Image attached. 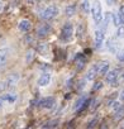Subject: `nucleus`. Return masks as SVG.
Instances as JSON below:
<instances>
[{
    "label": "nucleus",
    "instance_id": "obj_1",
    "mask_svg": "<svg viewBox=\"0 0 124 129\" xmlns=\"http://www.w3.org/2000/svg\"><path fill=\"white\" fill-rule=\"evenodd\" d=\"M91 17H92L95 27H98L103 20V8L99 0H94L91 4Z\"/></svg>",
    "mask_w": 124,
    "mask_h": 129
},
{
    "label": "nucleus",
    "instance_id": "obj_2",
    "mask_svg": "<svg viewBox=\"0 0 124 129\" xmlns=\"http://www.w3.org/2000/svg\"><path fill=\"white\" fill-rule=\"evenodd\" d=\"M59 14V9L57 5H49L47 8H44V10L41 13V18L43 20H51L53 18H56Z\"/></svg>",
    "mask_w": 124,
    "mask_h": 129
},
{
    "label": "nucleus",
    "instance_id": "obj_3",
    "mask_svg": "<svg viewBox=\"0 0 124 129\" xmlns=\"http://www.w3.org/2000/svg\"><path fill=\"white\" fill-rule=\"evenodd\" d=\"M75 34V28L71 23H66L61 29V39L65 41V42H69Z\"/></svg>",
    "mask_w": 124,
    "mask_h": 129
},
{
    "label": "nucleus",
    "instance_id": "obj_4",
    "mask_svg": "<svg viewBox=\"0 0 124 129\" xmlns=\"http://www.w3.org/2000/svg\"><path fill=\"white\" fill-rule=\"evenodd\" d=\"M105 33H106V29L101 25H98L96 29H95V36H94V39H95V47L96 48H100L105 41Z\"/></svg>",
    "mask_w": 124,
    "mask_h": 129
},
{
    "label": "nucleus",
    "instance_id": "obj_5",
    "mask_svg": "<svg viewBox=\"0 0 124 129\" xmlns=\"http://www.w3.org/2000/svg\"><path fill=\"white\" fill-rule=\"evenodd\" d=\"M19 75L18 74H12V75H9L8 77H7V80L4 81L5 82V90H12V89H14L17 85H18V82H19Z\"/></svg>",
    "mask_w": 124,
    "mask_h": 129
},
{
    "label": "nucleus",
    "instance_id": "obj_6",
    "mask_svg": "<svg viewBox=\"0 0 124 129\" xmlns=\"http://www.w3.org/2000/svg\"><path fill=\"white\" fill-rule=\"evenodd\" d=\"M100 63H101V62H98V63H95L94 66H91V67L89 69V71L86 72V77H85V80H87V81H92V80L99 75Z\"/></svg>",
    "mask_w": 124,
    "mask_h": 129
},
{
    "label": "nucleus",
    "instance_id": "obj_7",
    "mask_svg": "<svg viewBox=\"0 0 124 129\" xmlns=\"http://www.w3.org/2000/svg\"><path fill=\"white\" fill-rule=\"evenodd\" d=\"M51 30H52L51 24H42L37 29V37L38 38H44V37H47L51 33Z\"/></svg>",
    "mask_w": 124,
    "mask_h": 129
},
{
    "label": "nucleus",
    "instance_id": "obj_8",
    "mask_svg": "<svg viewBox=\"0 0 124 129\" xmlns=\"http://www.w3.org/2000/svg\"><path fill=\"white\" fill-rule=\"evenodd\" d=\"M106 49H108L109 52H111L113 54H116V53L119 52V49H120V44H119V42H116L115 39L110 38V39H108V42H106Z\"/></svg>",
    "mask_w": 124,
    "mask_h": 129
},
{
    "label": "nucleus",
    "instance_id": "obj_9",
    "mask_svg": "<svg viewBox=\"0 0 124 129\" xmlns=\"http://www.w3.org/2000/svg\"><path fill=\"white\" fill-rule=\"evenodd\" d=\"M54 103H56V99L52 96H48V98H43L42 100H39L38 105L43 109H52L54 106Z\"/></svg>",
    "mask_w": 124,
    "mask_h": 129
},
{
    "label": "nucleus",
    "instance_id": "obj_10",
    "mask_svg": "<svg viewBox=\"0 0 124 129\" xmlns=\"http://www.w3.org/2000/svg\"><path fill=\"white\" fill-rule=\"evenodd\" d=\"M118 77H119V70H116V69L109 70V71L105 74V81H106L108 84H110V85H111L114 81H116Z\"/></svg>",
    "mask_w": 124,
    "mask_h": 129
},
{
    "label": "nucleus",
    "instance_id": "obj_11",
    "mask_svg": "<svg viewBox=\"0 0 124 129\" xmlns=\"http://www.w3.org/2000/svg\"><path fill=\"white\" fill-rule=\"evenodd\" d=\"M49 81H51V75H49L48 72H44V74H42V75L38 77L37 85H38L39 87H46V86L49 85Z\"/></svg>",
    "mask_w": 124,
    "mask_h": 129
},
{
    "label": "nucleus",
    "instance_id": "obj_12",
    "mask_svg": "<svg viewBox=\"0 0 124 129\" xmlns=\"http://www.w3.org/2000/svg\"><path fill=\"white\" fill-rule=\"evenodd\" d=\"M18 28L20 32H28L30 29V22L28 19H22L18 24Z\"/></svg>",
    "mask_w": 124,
    "mask_h": 129
},
{
    "label": "nucleus",
    "instance_id": "obj_13",
    "mask_svg": "<svg viewBox=\"0 0 124 129\" xmlns=\"http://www.w3.org/2000/svg\"><path fill=\"white\" fill-rule=\"evenodd\" d=\"M123 118H124V104H123L116 111H114L113 119H114V121H120Z\"/></svg>",
    "mask_w": 124,
    "mask_h": 129
},
{
    "label": "nucleus",
    "instance_id": "obj_14",
    "mask_svg": "<svg viewBox=\"0 0 124 129\" xmlns=\"http://www.w3.org/2000/svg\"><path fill=\"white\" fill-rule=\"evenodd\" d=\"M59 125V119H52L49 121H47L44 125H42V128L44 129H51V128H57Z\"/></svg>",
    "mask_w": 124,
    "mask_h": 129
},
{
    "label": "nucleus",
    "instance_id": "obj_15",
    "mask_svg": "<svg viewBox=\"0 0 124 129\" xmlns=\"http://www.w3.org/2000/svg\"><path fill=\"white\" fill-rule=\"evenodd\" d=\"M109 71V62H106V61H103L101 63H100V69H99V75H104L105 76V74Z\"/></svg>",
    "mask_w": 124,
    "mask_h": 129
},
{
    "label": "nucleus",
    "instance_id": "obj_16",
    "mask_svg": "<svg viewBox=\"0 0 124 129\" xmlns=\"http://www.w3.org/2000/svg\"><path fill=\"white\" fill-rule=\"evenodd\" d=\"M65 13H66L67 17H74V15L76 14V5H75V4L67 5L66 9H65Z\"/></svg>",
    "mask_w": 124,
    "mask_h": 129
},
{
    "label": "nucleus",
    "instance_id": "obj_17",
    "mask_svg": "<svg viewBox=\"0 0 124 129\" xmlns=\"http://www.w3.org/2000/svg\"><path fill=\"white\" fill-rule=\"evenodd\" d=\"M86 99H87V96H86V95H82V96H80V98L76 100V103H75V105L72 106V109H74L75 111H77V110L80 109V106H81V105L85 103V100H86Z\"/></svg>",
    "mask_w": 124,
    "mask_h": 129
},
{
    "label": "nucleus",
    "instance_id": "obj_18",
    "mask_svg": "<svg viewBox=\"0 0 124 129\" xmlns=\"http://www.w3.org/2000/svg\"><path fill=\"white\" fill-rule=\"evenodd\" d=\"M81 10L85 13V14H89L91 12V4L89 0H84V2L81 3Z\"/></svg>",
    "mask_w": 124,
    "mask_h": 129
},
{
    "label": "nucleus",
    "instance_id": "obj_19",
    "mask_svg": "<svg viewBox=\"0 0 124 129\" xmlns=\"http://www.w3.org/2000/svg\"><path fill=\"white\" fill-rule=\"evenodd\" d=\"M2 99L7 103H14L17 100V95L15 94H5V95L2 96Z\"/></svg>",
    "mask_w": 124,
    "mask_h": 129
},
{
    "label": "nucleus",
    "instance_id": "obj_20",
    "mask_svg": "<svg viewBox=\"0 0 124 129\" xmlns=\"http://www.w3.org/2000/svg\"><path fill=\"white\" fill-rule=\"evenodd\" d=\"M121 104H123V103H121L120 100H119V101H118V100H113V101L109 103V108H110L113 111H116V110L121 106Z\"/></svg>",
    "mask_w": 124,
    "mask_h": 129
},
{
    "label": "nucleus",
    "instance_id": "obj_21",
    "mask_svg": "<svg viewBox=\"0 0 124 129\" xmlns=\"http://www.w3.org/2000/svg\"><path fill=\"white\" fill-rule=\"evenodd\" d=\"M34 53H36V52H34V49H32V48L27 51V54H25V62H27V63H30V62L33 61Z\"/></svg>",
    "mask_w": 124,
    "mask_h": 129
},
{
    "label": "nucleus",
    "instance_id": "obj_22",
    "mask_svg": "<svg viewBox=\"0 0 124 129\" xmlns=\"http://www.w3.org/2000/svg\"><path fill=\"white\" fill-rule=\"evenodd\" d=\"M116 38L119 39L124 38V24H120L119 27H116Z\"/></svg>",
    "mask_w": 124,
    "mask_h": 129
},
{
    "label": "nucleus",
    "instance_id": "obj_23",
    "mask_svg": "<svg viewBox=\"0 0 124 129\" xmlns=\"http://www.w3.org/2000/svg\"><path fill=\"white\" fill-rule=\"evenodd\" d=\"M111 24L114 27H119L120 25V20H119V15L115 13H111Z\"/></svg>",
    "mask_w": 124,
    "mask_h": 129
},
{
    "label": "nucleus",
    "instance_id": "obj_24",
    "mask_svg": "<svg viewBox=\"0 0 124 129\" xmlns=\"http://www.w3.org/2000/svg\"><path fill=\"white\" fill-rule=\"evenodd\" d=\"M98 120H99V116H98V115H95V116H94V119H91V120L86 124V128H89V129H90V128H95V126H96V124H98Z\"/></svg>",
    "mask_w": 124,
    "mask_h": 129
},
{
    "label": "nucleus",
    "instance_id": "obj_25",
    "mask_svg": "<svg viewBox=\"0 0 124 129\" xmlns=\"http://www.w3.org/2000/svg\"><path fill=\"white\" fill-rule=\"evenodd\" d=\"M76 36H77L79 39H81L84 37V25L82 24H79L77 25V28H76Z\"/></svg>",
    "mask_w": 124,
    "mask_h": 129
},
{
    "label": "nucleus",
    "instance_id": "obj_26",
    "mask_svg": "<svg viewBox=\"0 0 124 129\" xmlns=\"http://www.w3.org/2000/svg\"><path fill=\"white\" fill-rule=\"evenodd\" d=\"M37 49H38L39 52H42V53H46V52L48 51V44H47V43H39V44L37 46Z\"/></svg>",
    "mask_w": 124,
    "mask_h": 129
},
{
    "label": "nucleus",
    "instance_id": "obj_27",
    "mask_svg": "<svg viewBox=\"0 0 124 129\" xmlns=\"http://www.w3.org/2000/svg\"><path fill=\"white\" fill-rule=\"evenodd\" d=\"M118 15H119L120 24H124V5H121V7L119 8V13H118Z\"/></svg>",
    "mask_w": 124,
    "mask_h": 129
},
{
    "label": "nucleus",
    "instance_id": "obj_28",
    "mask_svg": "<svg viewBox=\"0 0 124 129\" xmlns=\"http://www.w3.org/2000/svg\"><path fill=\"white\" fill-rule=\"evenodd\" d=\"M116 59L119 62H124V47L119 49V52L116 53Z\"/></svg>",
    "mask_w": 124,
    "mask_h": 129
},
{
    "label": "nucleus",
    "instance_id": "obj_29",
    "mask_svg": "<svg viewBox=\"0 0 124 129\" xmlns=\"http://www.w3.org/2000/svg\"><path fill=\"white\" fill-rule=\"evenodd\" d=\"M89 104H90V100H89V99H86V100H85V103H84V104L80 106V109L77 110V113H81V111H84V110H85V109L89 106Z\"/></svg>",
    "mask_w": 124,
    "mask_h": 129
},
{
    "label": "nucleus",
    "instance_id": "obj_30",
    "mask_svg": "<svg viewBox=\"0 0 124 129\" xmlns=\"http://www.w3.org/2000/svg\"><path fill=\"white\" fill-rule=\"evenodd\" d=\"M103 82L101 81H98V82H95L94 84V86H92V91H98V90H100L101 87H103Z\"/></svg>",
    "mask_w": 124,
    "mask_h": 129
},
{
    "label": "nucleus",
    "instance_id": "obj_31",
    "mask_svg": "<svg viewBox=\"0 0 124 129\" xmlns=\"http://www.w3.org/2000/svg\"><path fill=\"white\" fill-rule=\"evenodd\" d=\"M119 100L121 101V103H124V89L120 91V94H119Z\"/></svg>",
    "mask_w": 124,
    "mask_h": 129
},
{
    "label": "nucleus",
    "instance_id": "obj_32",
    "mask_svg": "<svg viewBox=\"0 0 124 129\" xmlns=\"http://www.w3.org/2000/svg\"><path fill=\"white\" fill-rule=\"evenodd\" d=\"M84 87H85V81H80V82H79V87H77V89H79V90H81V89H84Z\"/></svg>",
    "mask_w": 124,
    "mask_h": 129
},
{
    "label": "nucleus",
    "instance_id": "obj_33",
    "mask_svg": "<svg viewBox=\"0 0 124 129\" xmlns=\"http://www.w3.org/2000/svg\"><path fill=\"white\" fill-rule=\"evenodd\" d=\"M105 2H106V4H108V5H113V4H115L114 0H105Z\"/></svg>",
    "mask_w": 124,
    "mask_h": 129
},
{
    "label": "nucleus",
    "instance_id": "obj_34",
    "mask_svg": "<svg viewBox=\"0 0 124 129\" xmlns=\"http://www.w3.org/2000/svg\"><path fill=\"white\" fill-rule=\"evenodd\" d=\"M3 8H4V3H3V0H0V12L3 10Z\"/></svg>",
    "mask_w": 124,
    "mask_h": 129
},
{
    "label": "nucleus",
    "instance_id": "obj_35",
    "mask_svg": "<svg viewBox=\"0 0 124 129\" xmlns=\"http://www.w3.org/2000/svg\"><path fill=\"white\" fill-rule=\"evenodd\" d=\"M120 80H124V72H123V75H121V79Z\"/></svg>",
    "mask_w": 124,
    "mask_h": 129
},
{
    "label": "nucleus",
    "instance_id": "obj_36",
    "mask_svg": "<svg viewBox=\"0 0 124 129\" xmlns=\"http://www.w3.org/2000/svg\"><path fill=\"white\" fill-rule=\"evenodd\" d=\"M121 128H123V129H124V121H123V124H121Z\"/></svg>",
    "mask_w": 124,
    "mask_h": 129
},
{
    "label": "nucleus",
    "instance_id": "obj_37",
    "mask_svg": "<svg viewBox=\"0 0 124 129\" xmlns=\"http://www.w3.org/2000/svg\"><path fill=\"white\" fill-rule=\"evenodd\" d=\"M3 66H4V64H2V63H0V69H2V67H3Z\"/></svg>",
    "mask_w": 124,
    "mask_h": 129
}]
</instances>
